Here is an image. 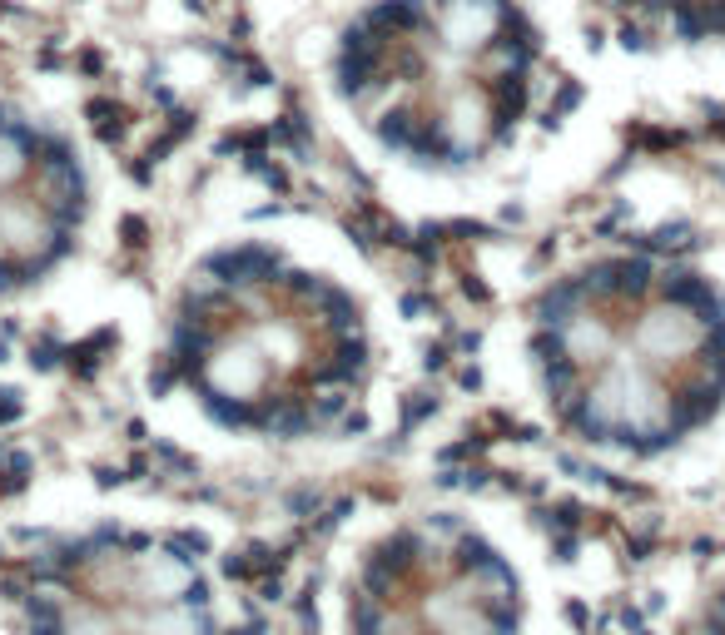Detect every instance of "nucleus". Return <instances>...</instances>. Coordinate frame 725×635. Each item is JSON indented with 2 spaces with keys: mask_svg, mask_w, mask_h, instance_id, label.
Here are the masks:
<instances>
[{
  "mask_svg": "<svg viewBox=\"0 0 725 635\" xmlns=\"http://www.w3.org/2000/svg\"><path fill=\"white\" fill-rule=\"evenodd\" d=\"M358 635H512L517 581L507 561L457 521H408L363 566Z\"/></svg>",
  "mask_w": 725,
  "mask_h": 635,
  "instance_id": "20e7f679",
  "label": "nucleus"
},
{
  "mask_svg": "<svg viewBox=\"0 0 725 635\" xmlns=\"http://www.w3.org/2000/svg\"><path fill=\"white\" fill-rule=\"evenodd\" d=\"M537 45L507 0H378L338 50L348 110L418 164H472L522 120Z\"/></svg>",
  "mask_w": 725,
  "mask_h": 635,
  "instance_id": "f03ea898",
  "label": "nucleus"
},
{
  "mask_svg": "<svg viewBox=\"0 0 725 635\" xmlns=\"http://www.w3.org/2000/svg\"><path fill=\"white\" fill-rule=\"evenodd\" d=\"M85 214V179L70 144L0 110V293L55 268Z\"/></svg>",
  "mask_w": 725,
  "mask_h": 635,
  "instance_id": "39448f33",
  "label": "nucleus"
},
{
  "mask_svg": "<svg viewBox=\"0 0 725 635\" xmlns=\"http://www.w3.org/2000/svg\"><path fill=\"white\" fill-rule=\"evenodd\" d=\"M169 358L214 422L308 437L358 397L368 338L338 283L279 254L239 249L189 283Z\"/></svg>",
  "mask_w": 725,
  "mask_h": 635,
  "instance_id": "f257e3e1",
  "label": "nucleus"
},
{
  "mask_svg": "<svg viewBox=\"0 0 725 635\" xmlns=\"http://www.w3.org/2000/svg\"><path fill=\"white\" fill-rule=\"evenodd\" d=\"M25 611L30 635H214L194 561L135 531H95L45 556Z\"/></svg>",
  "mask_w": 725,
  "mask_h": 635,
  "instance_id": "7ed1b4c3",
  "label": "nucleus"
}]
</instances>
